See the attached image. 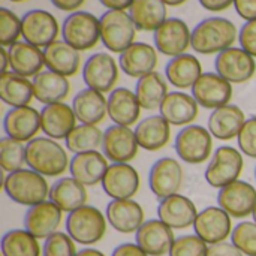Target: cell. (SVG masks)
Segmentation results:
<instances>
[{"label":"cell","instance_id":"24","mask_svg":"<svg viewBox=\"0 0 256 256\" xmlns=\"http://www.w3.org/2000/svg\"><path fill=\"white\" fill-rule=\"evenodd\" d=\"M198 213L194 201L180 194L160 200L158 206V218L172 230L194 226Z\"/></svg>","mask_w":256,"mask_h":256},{"label":"cell","instance_id":"2","mask_svg":"<svg viewBox=\"0 0 256 256\" xmlns=\"http://www.w3.org/2000/svg\"><path fill=\"white\" fill-rule=\"evenodd\" d=\"M66 148L48 136H36L26 144V166L44 177H60L69 170Z\"/></svg>","mask_w":256,"mask_h":256},{"label":"cell","instance_id":"52","mask_svg":"<svg viewBox=\"0 0 256 256\" xmlns=\"http://www.w3.org/2000/svg\"><path fill=\"white\" fill-rule=\"evenodd\" d=\"M200 4L210 12H222L234 4V0H198Z\"/></svg>","mask_w":256,"mask_h":256},{"label":"cell","instance_id":"43","mask_svg":"<svg viewBox=\"0 0 256 256\" xmlns=\"http://www.w3.org/2000/svg\"><path fill=\"white\" fill-rule=\"evenodd\" d=\"M231 243L244 256H256V224L242 222L231 234Z\"/></svg>","mask_w":256,"mask_h":256},{"label":"cell","instance_id":"58","mask_svg":"<svg viewBox=\"0 0 256 256\" xmlns=\"http://www.w3.org/2000/svg\"><path fill=\"white\" fill-rule=\"evenodd\" d=\"M252 218H254V222L256 224V206H255V210H254V213H252Z\"/></svg>","mask_w":256,"mask_h":256},{"label":"cell","instance_id":"47","mask_svg":"<svg viewBox=\"0 0 256 256\" xmlns=\"http://www.w3.org/2000/svg\"><path fill=\"white\" fill-rule=\"evenodd\" d=\"M237 141L238 150L244 156L256 159V116H252L246 120L237 136Z\"/></svg>","mask_w":256,"mask_h":256},{"label":"cell","instance_id":"22","mask_svg":"<svg viewBox=\"0 0 256 256\" xmlns=\"http://www.w3.org/2000/svg\"><path fill=\"white\" fill-rule=\"evenodd\" d=\"M159 57L156 46L146 42H134L118 57L120 69L130 78H141L156 70Z\"/></svg>","mask_w":256,"mask_h":256},{"label":"cell","instance_id":"3","mask_svg":"<svg viewBox=\"0 0 256 256\" xmlns=\"http://www.w3.org/2000/svg\"><path fill=\"white\" fill-rule=\"evenodd\" d=\"M3 189L9 200L20 206L33 207L50 198V189L46 177L39 172L22 168L6 174L3 180Z\"/></svg>","mask_w":256,"mask_h":256},{"label":"cell","instance_id":"5","mask_svg":"<svg viewBox=\"0 0 256 256\" xmlns=\"http://www.w3.org/2000/svg\"><path fill=\"white\" fill-rule=\"evenodd\" d=\"M100 42L111 52L122 54L135 42L136 26L128 10H106L99 16Z\"/></svg>","mask_w":256,"mask_h":256},{"label":"cell","instance_id":"20","mask_svg":"<svg viewBox=\"0 0 256 256\" xmlns=\"http://www.w3.org/2000/svg\"><path fill=\"white\" fill-rule=\"evenodd\" d=\"M135 240L148 256H165L170 255L176 237L174 230L160 219H150L135 232Z\"/></svg>","mask_w":256,"mask_h":256},{"label":"cell","instance_id":"35","mask_svg":"<svg viewBox=\"0 0 256 256\" xmlns=\"http://www.w3.org/2000/svg\"><path fill=\"white\" fill-rule=\"evenodd\" d=\"M87 188L74 177H62L56 180L50 189V201L54 202L63 213H72L87 202Z\"/></svg>","mask_w":256,"mask_h":256},{"label":"cell","instance_id":"14","mask_svg":"<svg viewBox=\"0 0 256 256\" xmlns=\"http://www.w3.org/2000/svg\"><path fill=\"white\" fill-rule=\"evenodd\" d=\"M231 216L219 206H210L201 210L194 224L195 234L204 240L208 246L226 242L232 234Z\"/></svg>","mask_w":256,"mask_h":256},{"label":"cell","instance_id":"23","mask_svg":"<svg viewBox=\"0 0 256 256\" xmlns=\"http://www.w3.org/2000/svg\"><path fill=\"white\" fill-rule=\"evenodd\" d=\"M76 116L74 108L64 102H57L51 105H44L40 110V130L45 136L56 141L66 140V136L76 126Z\"/></svg>","mask_w":256,"mask_h":256},{"label":"cell","instance_id":"25","mask_svg":"<svg viewBox=\"0 0 256 256\" xmlns=\"http://www.w3.org/2000/svg\"><path fill=\"white\" fill-rule=\"evenodd\" d=\"M106 220L120 234L136 232L144 220L142 207L134 200H111L105 210Z\"/></svg>","mask_w":256,"mask_h":256},{"label":"cell","instance_id":"54","mask_svg":"<svg viewBox=\"0 0 256 256\" xmlns=\"http://www.w3.org/2000/svg\"><path fill=\"white\" fill-rule=\"evenodd\" d=\"M106 10H129L134 0H99Z\"/></svg>","mask_w":256,"mask_h":256},{"label":"cell","instance_id":"39","mask_svg":"<svg viewBox=\"0 0 256 256\" xmlns=\"http://www.w3.org/2000/svg\"><path fill=\"white\" fill-rule=\"evenodd\" d=\"M33 98V82L28 78L12 70L3 72L0 75V99L3 104L9 105L10 108L26 106L30 105Z\"/></svg>","mask_w":256,"mask_h":256},{"label":"cell","instance_id":"55","mask_svg":"<svg viewBox=\"0 0 256 256\" xmlns=\"http://www.w3.org/2000/svg\"><path fill=\"white\" fill-rule=\"evenodd\" d=\"M0 57H2V64H0V72H8L9 68V54H8V48L2 46L0 48Z\"/></svg>","mask_w":256,"mask_h":256},{"label":"cell","instance_id":"34","mask_svg":"<svg viewBox=\"0 0 256 256\" xmlns=\"http://www.w3.org/2000/svg\"><path fill=\"white\" fill-rule=\"evenodd\" d=\"M202 74L204 72H202L201 62L196 58V56L189 52L172 57L171 60H168L165 66L166 81L180 90L192 88Z\"/></svg>","mask_w":256,"mask_h":256},{"label":"cell","instance_id":"21","mask_svg":"<svg viewBox=\"0 0 256 256\" xmlns=\"http://www.w3.org/2000/svg\"><path fill=\"white\" fill-rule=\"evenodd\" d=\"M63 219V212L50 200L39 202L33 207H28V210L24 214V230H27L32 236H34L38 240H45L57 230L60 228Z\"/></svg>","mask_w":256,"mask_h":256},{"label":"cell","instance_id":"36","mask_svg":"<svg viewBox=\"0 0 256 256\" xmlns=\"http://www.w3.org/2000/svg\"><path fill=\"white\" fill-rule=\"evenodd\" d=\"M32 82L34 99L44 105L63 102L70 92V84L68 78L48 69L33 76Z\"/></svg>","mask_w":256,"mask_h":256},{"label":"cell","instance_id":"32","mask_svg":"<svg viewBox=\"0 0 256 256\" xmlns=\"http://www.w3.org/2000/svg\"><path fill=\"white\" fill-rule=\"evenodd\" d=\"M134 130L138 146L147 152H158L171 140V124L160 114L142 118Z\"/></svg>","mask_w":256,"mask_h":256},{"label":"cell","instance_id":"7","mask_svg":"<svg viewBox=\"0 0 256 256\" xmlns=\"http://www.w3.org/2000/svg\"><path fill=\"white\" fill-rule=\"evenodd\" d=\"M62 38L78 51L94 48L100 40L99 18L87 10L69 14L62 24Z\"/></svg>","mask_w":256,"mask_h":256},{"label":"cell","instance_id":"12","mask_svg":"<svg viewBox=\"0 0 256 256\" xmlns=\"http://www.w3.org/2000/svg\"><path fill=\"white\" fill-rule=\"evenodd\" d=\"M216 74L231 84H243L254 78L256 72L255 57L240 46H231L216 56Z\"/></svg>","mask_w":256,"mask_h":256},{"label":"cell","instance_id":"31","mask_svg":"<svg viewBox=\"0 0 256 256\" xmlns=\"http://www.w3.org/2000/svg\"><path fill=\"white\" fill-rule=\"evenodd\" d=\"M72 108L80 123L98 126L108 116V98L98 90L86 87L74 96Z\"/></svg>","mask_w":256,"mask_h":256},{"label":"cell","instance_id":"30","mask_svg":"<svg viewBox=\"0 0 256 256\" xmlns=\"http://www.w3.org/2000/svg\"><path fill=\"white\" fill-rule=\"evenodd\" d=\"M8 54L10 70L26 78L36 76L45 66L44 50L26 40H18L8 46Z\"/></svg>","mask_w":256,"mask_h":256},{"label":"cell","instance_id":"45","mask_svg":"<svg viewBox=\"0 0 256 256\" xmlns=\"http://www.w3.org/2000/svg\"><path fill=\"white\" fill-rule=\"evenodd\" d=\"M76 246L68 232H54L42 246V256H76Z\"/></svg>","mask_w":256,"mask_h":256},{"label":"cell","instance_id":"29","mask_svg":"<svg viewBox=\"0 0 256 256\" xmlns=\"http://www.w3.org/2000/svg\"><path fill=\"white\" fill-rule=\"evenodd\" d=\"M141 110L135 92L128 87H116L108 94V117L114 124L130 128L140 120Z\"/></svg>","mask_w":256,"mask_h":256},{"label":"cell","instance_id":"33","mask_svg":"<svg viewBox=\"0 0 256 256\" xmlns=\"http://www.w3.org/2000/svg\"><path fill=\"white\" fill-rule=\"evenodd\" d=\"M44 60H45V68L48 70L60 74L66 78L74 76L81 64L80 51L70 46L63 39L62 40L57 39L44 48Z\"/></svg>","mask_w":256,"mask_h":256},{"label":"cell","instance_id":"41","mask_svg":"<svg viewBox=\"0 0 256 256\" xmlns=\"http://www.w3.org/2000/svg\"><path fill=\"white\" fill-rule=\"evenodd\" d=\"M3 256H40L42 248L27 230H10L2 237Z\"/></svg>","mask_w":256,"mask_h":256},{"label":"cell","instance_id":"8","mask_svg":"<svg viewBox=\"0 0 256 256\" xmlns=\"http://www.w3.org/2000/svg\"><path fill=\"white\" fill-rule=\"evenodd\" d=\"M243 153L232 146H220L213 153L207 168L206 180L214 189H222L237 180L243 172Z\"/></svg>","mask_w":256,"mask_h":256},{"label":"cell","instance_id":"60","mask_svg":"<svg viewBox=\"0 0 256 256\" xmlns=\"http://www.w3.org/2000/svg\"><path fill=\"white\" fill-rule=\"evenodd\" d=\"M255 180H256V166H255Z\"/></svg>","mask_w":256,"mask_h":256},{"label":"cell","instance_id":"50","mask_svg":"<svg viewBox=\"0 0 256 256\" xmlns=\"http://www.w3.org/2000/svg\"><path fill=\"white\" fill-rule=\"evenodd\" d=\"M234 8L243 20H256V0H234Z\"/></svg>","mask_w":256,"mask_h":256},{"label":"cell","instance_id":"9","mask_svg":"<svg viewBox=\"0 0 256 256\" xmlns=\"http://www.w3.org/2000/svg\"><path fill=\"white\" fill-rule=\"evenodd\" d=\"M60 33V26L56 16L45 9H30L21 16V36L26 42L45 48Z\"/></svg>","mask_w":256,"mask_h":256},{"label":"cell","instance_id":"44","mask_svg":"<svg viewBox=\"0 0 256 256\" xmlns=\"http://www.w3.org/2000/svg\"><path fill=\"white\" fill-rule=\"evenodd\" d=\"M21 36V18L8 8H0V45L8 48Z\"/></svg>","mask_w":256,"mask_h":256},{"label":"cell","instance_id":"16","mask_svg":"<svg viewBox=\"0 0 256 256\" xmlns=\"http://www.w3.org/2000/svg\"><path fill=\"white\" fill-rule=\"evenodd\" d=\"M218 204L231 218L244 219L250 216L256 206V189L244 180H237L218 194Z\"/></svg>","mask_w":256,"mask_h":256},{"label":"cell","instance_id":"37","mask_svg":"<svg viewBox=\"0 0 256 256\" xmlns=\"http://www.w3.org/2000/svg\"><path fill=\"white\" fill-rule=\"evenodd\" d=\"M129 15L141 32H156L166 20V4L162 0H134Z\"/></svg>","mask_w":256,"mask_h":256},{"label":"cell","instance_id":"27","mask_svg":"<svg viewBox=\"0 0 256 256\" xmlns=\"http://www.w3.org/2000/svg\"><path fill=\"white\" fill-rule=\"evenodd\" d=\"M108 166V159L104 156V153L94 150L74 154L69 164V172L76 182L86 188H92L102 183Z\"/></svg>","mask_w":256,"mask_h":256},{"label":"cell","instance_id":"49","mask_svg":"<svg viewBox=\"0 0 256 256\" xmlns=\"http://www.w3.org/2000/svg\"><path fill=\"white\" fill-rule=\"evenodd\" d=\"M206 256H244L232 243L222 242L218 244H210Z\"/></svg>","mask_w":256,"mask_h":256},{"label":"cell","instance_id":"48","mask_svg":"<svg viewBox=\"0 0 256 256\" xmlns=\"http://www.w3.org/2000/svg\"><path fill=\"white\" fill-rule=\"evenodd\" d=\"M238 42H240V48H243L246 52H249L252 57L256 58V20L246 21L240 27Z\"/></svg>","mask_w":256,"mask_h":256},{"label":"cell","instance_id":"6","mask_svg":"<svg viewBox=\"0 0 256 256\" xmlns=\"http://www.w3.org/2000/svg\"><path fill=\"white\" fill-rule=\"evenodd\" d=\"M174 148L180 160L201 165L213 156V135L201 124L184 126L176 136Z\"/></svg>","mask_w":256,"mask_h":256},{"label":"cell","instance_id":"26","mask_svg":"<svg viewBox=\"0 0 256 256\" xmlns=\"http://www.w3.org/2000/svg\"><path fill=\"white\" fill-rule=\"evenodd\" d=\"M244 111L234 105L226 104L220 108H216L208 116L207 129L213 135V138L219 141H231L238 136L243 124L246 123Z\"/></svg>","mask_w":256,"mask_h":256},{"label":"cell","instance_id":"15","mask_svg":"<svg viewBox=\"0 0 256 256\" xmlns=\"http://www.w3.org/2000/svg\"><path fill=\"white\" fill-rule=\"evenodd\" d=\"M192 96L200 106L213 111L230 104L232 98V84L216 72H204L194 84Z\"/></svg>","mask_w":256,"mask_h":256},{"label":"cell","instance_id":"38","mask_svg":"<svg viewBox=\"0 0 256 256\" xmlns=\"http://www.w3.org/2000/svg\"><path fill=\"white\" fill-rule=\"evenodd\" d=\"M168 93V81L158 70L141 76L135 86V94L138 98V102L146 111L159 110Z\"/></svg>","mask_w":256,"mask_h":256},{"label":"cell","instance_id":"17","mask_svg":"<svg viewBox=\"0 0 256 256\" xmlns=\"http://www.w3.org/2000/svg\"><path fill=\"white\" fill-rule=\"evenodd\" d=\"M190 38L192 32L186 21L174 16L168 18L153 33V40L158 52L171 58L186 52V50L190 46Z\"/></svg>","mask_w":256,"mask_h":256},{"label":"cell","instance_id":"11","mask_svg":"<svg viewBox=\"0 0 256 256\" xmlns=\"http://www.w3.org/2000/svg\"><path fill=\"white\" fill-rule=\"evenodd\" d=\"M182 184L183 166L176 158H160L152 165L148 172V188L159 201L177 195Z\"/></svg>","mask_w":256,"mask_h":256},{"label":"cell","instance_id":"51","mask_svg":"<svg viewBox=\"0 0 256 256\" xmlns=\"http://www.w3.org/2000/svg\"><path fill=\"white\" fill-rule=\"evenodd\" d=\"M111 256H148L136 243H122L118 244Z\"/></svg>","mask_w":256,"mask_h":256},{"label":"cell","instance_id":"18","mask_svg":"<svg viewBox=\"0 0 256 256\" xmlns=\"http://www.w3.org/2000/svg\"><path fill=\"white\" fill-rule=\"evenodd\" d=\"M100 184L111 200H132L140 190V174L130 164H111Z\"/></svg>","mask_w":256,"mask_h":256},{"label":"cell","instance_id":"57","mask_svg":"<svg viewBox=\"0 0 256 256\" xmlns=\"http://www.w3.org/2000/svg\"><path fill=\"white\" fill-rule=\"evenodd\" d=\"M166 6H172V8H176V6H180V4H183V3H186L188 0H162Z\"/></svg>","mask_w":256,"mask_h":256},{"label":"cell","instance_id":"40","mask_svg":"<svg viewBox=\"0 0 256 256\" xmlns=\"http://www.w3.org/2000/svg\"><path fill=\"white\" fill-rule=\"evenodd\" d=\"M104 130L94 124H76L74 130L66 136V150L72 154H80L86 152H94L102 147Z\"/></svg>","mask_w":256,"mask_h":256},{"label":"cell","instance_id":"10","mask_svg":"<svg viewBox=\"0 0 256 256\" xmlns=\"http://www.w3.org/2000/svg\"><path fill=\"white\" fill-rule=\"evenodd\" d=\"M82 81L88 88L111 93L118 81V63L108 52H94L84 62Z\"/></svg>","mask_w":256,"mask_h":256},{"label":"cell","instance_id":"56","mask_svg":"<svg viewBox=\"0 0 256 256\" xmlns=\"http://www.w3.org/2000/svg\"><path fill=\"white\" fill-rule=\"evenodd\" d=\"M76 256H105L100 250H98V249H93V248H84L82 250H80L78 252V255Z\"/></svg>","mask_w":256,"mask_h":256},{"label":"cell","instance_id":"1","mask_svg":"<svg viewBox=\"0 0 256 256\" xmlns=\"http://www.w3.org/2000/svg\"><path fill=\"white\" fill-rule=\"evenodd\" d=\"M238 39L236 24L224 16H208L192 28L190 46L202 56L219 54L232 46Z\"/></svg>","mask_w":256,"mask_h":256},{"label":"cell","instance_id":"46","mask_svg":"<svg viewBox=\"0 0 256 256\" xmlns=\"http://www.w3.org/2000/svg\"><path fill=\"white\" fill-rule=\"evenodd\" d=\"M207 249L208 244L196 234H188L176 238L170 250V256H206Z\"/></svg>","mask_w":256,"mask_h":256},{"label":"cell","instance_id":"28","mask_svg":"<svg viewBox=\"0 0 256 256\" xmlns=\"http://www.w3.org/2000/svg\"><path fill=\"white\" fill-rule=\"evenodd\" d=\"M200 105L192 94L176 90L170 92L164 99L159 114L171 124V126H189L198 117Z\"/></svg>","mask_w":256,"mask_h":256},{"label":"cell","instance_id":"13","mask_svg":"<svg viewBox=\"0 0 256 256\" xmlns=\"http://www.w3.org/2000/svg\"><path fill=\"white\" fill-rule=\"evenodd\" d=\"M138 141L135 130L128 126L111 124L104 130L102 153L112 164H129L138 154Z\"/></svg>","mask_w":256,"mask_h":256},{"label":"cell","instance_id":"19","mask_svg":"<svg viewBox=\"0 0 256 256\" xmlns=\"http://www.w3.org/2000/svg\"><path fill=\"white\" fill-rule=\"evenodd\" d=\"M3 130L6 136L27 144L40 130V111L30 105L10 108L3 117Z\"/></svg>","mask_w":256,"mask_h":256},{"label":"cell","instance_id":"4","mask_svg":"<svg viewBox=\"0 0 256 256\" xmlns=\"http://www.w3.org/2000/svg\"><path fill=\"white\" fill-rule=\"evenodd\" d=\"M106 216L93 206H84L66 218V232L75 243L92 246L99 243L106 232Z\"/></svg>","mask_w":256,"mask_h":256},{"label":"cell","instance_id":"42","mask_svg":"<svg viewBox=\"0 0 256 256\" xmlns=\"http://www.w3.org/2000/svg\"><path fill=\"white\" fill-rule=\"evenodd\" d=\"M26 165V144L9 136L0 140V166L9 174L22 170Z\"/></svg>","mask_w":256,"mask_h":256},{"label":"cell","instance_id":"59","mask_svg":"<svg viewBox=\"0 0 256 256\" xmlns=\"http://www.w3.org/2000/svg\"><path fill=\"white\" fill-rule=\"evenodd\" d=\"M9 2H14V3H20V2H26V0H9Z\"/></svg>","mask_w":256,"mask_h":256},{"label":"cell","instance_id":"53","mask_svg":"<svg viewBox=\"0 0 256 256\" xmlns=\"http://www.w3.org/2000/svg\"><path fill=\"white\" fill-rule=\"evenodd\" d=\"M51 4L54 8H57L58 10H63V12H76L86 0H50Z\"/></svg>","mask_w":256,"mask_h":256}]
</instances>
